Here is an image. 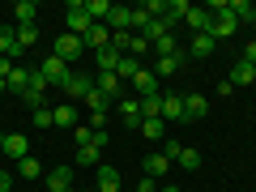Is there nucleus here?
<instances>
[{"label":"nucleus","mask_w":256,"mask_h":192,"mask_svg":"<svg viewBox=\"0 0 256 192\" xmlns=\"http://www.w3.org/2000/svg\"><path fill=\"white\" fill-rule=\"evenodd\" d=\"M235 30H239L235 13H230V4H222V9L214 13V22H210V34H214V43H218V38H230Z\"/></svg>","instance_id":"obj_1"},{"label":"nucleus","mask_w":256,"mask_h":192,"mask_svg":"<svg viewBox=\"0 0 256 192\" xmlns=\"http://www.w3.org/2000/svg\"><path fill=\"white\" fill-rule=\"evenodd\" d=\"M38 73H43V82H47V86H64L73 68H68V64H64L60 56H47V60L38 64Z\"/></svg>","instance_id":"obj_2"},{"label":"nucleus","mask_w":256,"mask_h":192,"mask_svg":"<svg viewBox=\"0 0 256 192\" xmlns=\"http://www.w3.org/2000/svg\"><path fill=\"white\" fill-rule=\"evenodd\" d=\"M64 22H68V34H77V38H82L86 30L94 26V22H90V13H86V0H73V4H68V13H64Z\"/></svg>","instance_id":"obj_3"},{"label":"nucleus","mask_w":256,"mask_h":192,"mask_svg":"<svg viewBox=\"0 0 256 192\" xmlns=\"http://www.w3.org/2000/svg\"><path fill=\"white\" fill-rule=\"evenodd\" d=\"M82 52H86V47H82V38H77V34H68V30H64V34L56 38V52H52V56H60L64 64H73V60H77V56H82Z\"/></svg>","instance_id":"obj_4"},{"label":"nucleus","mask_w":256,"mask_h":192,"mask_svg":"<svg viewBox=\"0 0 256 192\" xmlns=\"http://www.w3.org/2000/svg\"><path fill=\"white\" fill-rule=\"evenodd\" d=\"M73 171L77 166L68 162V166H56V171H47L43 180H47V192H64V188H73Z\"/></svg>","instance_id":"obj_5"},{"label":"nucleus","mask_w":256,"mask_h":192,"mask_svg":"<svg viewBox=\"0 0 256 192\" xmlns=\"http://www.w3.org/2000/svg\"><path fill=\"white\" fill-rule=\"evenodd\" d=\"M102 26H107L111 34L128 30V26H132V9H128V4H111V13H107V22H102Z\"/></svg>","instance_id":"obj_6"},{"label":"nucleus","mask_w":256,"mask_h":192,"mask_svg":"<svg viewBox=\"0 0 256 192\" xmlns=\"http://www.w3.org/2000/svg\"><path fill=\"white\" fill-rule=\"evenodd\" d=\"M60 90L68 94V98H86V94L94 90V77H86V73H68V82H64Z\"/></svg>","instance_id":"obj_7"},{"label":"nucleus","mask_w":256,"mask_h":192,"mask_svg":"<svg viewBox=\"0 0 256 192\" xmlns=\"http://www.w3.org/2000/svg\"><path fill=\"white\" fill-rule=\"evenodd\" d=\"M116 116L124 120L128 128H141V98H120L116 102Z\"/></svg>","instance_id":"obj_8"},{"label":"nucleus","mask_w":256,"mask_h":192,"mask_svg":"<svg viewBox=\"0 0 256 192\" xmlns=\"http://www.w3.org/2000/svg\"><path fill=\"white\" fill-rule=\"evenodd\" d=\"M82 47H94V52H102V47H111V30L102 26V22H94L90 30L82 34Z\"/></svg>","instance_id":"obj_9"},{"label":"nucleus","mask_w":256,"mask_h":192,"mask_svg":"<svg viewBox=\"0 0 256 192\" xmlns=\"http://www.w3.org/2000/svg\"><path fill=\"white\" fill-rule=\"evenodd\" d=\"M184 22L192 26V34H210V22H214V13H210V9H201V4H192Z\"/></svg>","instance_id":"obj_10"},{"label":"nucleus","mask_w":256,"mask_h":192,"mask_svg":"<svg viewBox=\"0 0 256 192\" xmlns=\"http://www.w3.org/2000/svg\"><path fill=\"white\" fill-rule=\"evenodd\" d=\"M30 82H34V68H22V64H18V68H13V77H9L4 86H9V94H18V98H22V94L30 90Z\"/></svg>","instance_id":"obj_11"},{"label":"nucleus","mask_w":256,"mask_h":192,"mask_svg":"<svg viewBox=\"0 0 256 192\" xmlns=\"http://www.w3.org/2000/svg\"><path fill=\"white\" fill-rule=\"evenodd\" d=\"M94 90H102L111 102H120V90H124V82H120L116 73H98V77H94Z\"/></svg>","instance_id":"obj_12"},{"label":"nucleus","mask_w":256,"mask_h":192,"mask_svg":"<svg viewBox=\"0 0 256 192\" xmlns=\"http://www.w3.org/2000/svg\"><path fill=\"white\" fill-rule=\"evenodd\" d=\"M94 188L98 192H120V171L116 166H98L94 171Z\"/></svg>","instance_id":"obj_13"},{"label":"nucleus","mask_w":256,"mask_h":192,"mask_svg":"<svg viewBox=\"0 0 256 192\" xmlns=\"http://www.w3.org/2000/svg\"><path fill=\"white\" fill-rule=\"evenodd\" d=\"M180 64H184V52H175V56H158L154 77H158V82H162V77H175V73H180Z\"/></svg>","instance_id":"obj_14"},{"label":"nucleus","mask_w":256,"mask_h":192,"mask_svg":"<svg viewBox=\"0 0 256 192\" xmlns=\"http://www.w3.org/2000/svg\"><path fill=\"white\" fill-rule=\"evenodd\" d=\"M128 86H132V90H137L141 98H146V94H158V77H154V68H141V73L132 77Z\"/></svg>","instance_id":"obj_15"},{"label":"nucleus","mask_w":256,"mask_h":192,"mask_svg":"<svg viewBox=\"0 0 256 192\" xmlns=\"http://www.w3.org/2000/svg\"><path fill=\"white\" fill-rule=\"evenodd\" d=\"M171 26H175L171 18H154V22H150L146 30H141V38H146V43L154 47V43H158V38H162V34H171Z\"/></svg>","instance_id":"obj_16"},{"label":"nucleus","mask_w":256,"mask_h":192,"mask_svg":"<svg viewBox=\"0 0 256 192\" xmlns=\"http://www.w3.org/2000/svg\"><path fill=\"white\" fill-rule=\"evenodd\" d=\"M52 128H77V107L73 102H60L52 111Z\"/></svg>","instance_id":"obj_17"},{"label":"nucleus","mask_w":256,"mask_h":192,"mask_svg":"<svg viewBox=\"0 0 256 192\" xmlns=\"http://www.w3.org/2000/svg\"><path fill=\"white\" fill-rule=\"evenodd\" d=\"M205 111H210L205 94H184V120H201Z\"/></svg>","instance_id":"obj_18"},{"label":"nucleus","mask_w":256,"mask_h":192,"mask_svg":"<svg viewBox=\"0 0 256 192\" xmlns=\"http://www.w3.org/2000/svg\"><path fill=\"white\" fill-rule=\"evenodd\" d=\"M166 171H171V158H166V154H146V175L166 180Z\"/></svg>","instance_id":"obj_19"},{"label":"nucleus","mask_w":256,"mask_h":192,"mask_svg":"<svg viewBox=\"0 0 256 192\" xmlns=\"http://www.w3.org/2000/svg\"><path fill=\"white\" fill-rule=\"evenodd\" d=\"M226 82H230V86H252V82H256V68L239 60V64H230V77H226Z\"/></svg>","instance_id":"obj_20"},{"label":"nucleus","mask_w":256,"mask_h":192,"mask_svg":"<svg viewBox=\"0 0 256 192\" xmlns=\"http://www.w3.org/2000/svg\"><path fill=\"white\" fill-rule=\"evenodd\" d=\"M26 137H22V132H9V137H4V154H9V158H18V162H22V158H30L26 154Z\"/></svg>","instance_id":"obj_21"},{"label":"nucleus","mask_w":256,"mask_h":192,"mask_svg":"<svg viewBox=\"0 0 256 192\" xmlns=\"http://www.w3.org/2000/svg\"><path fill=\"white\" fill-rule=\"evenodd\" d=\"M137 73H141V60H137V56H120V64H116V77H120V82H132Z\"/></svg>","instance_id":"obj_22"},{"label":"nucleus","mask_w":256,"mask_h":192,"mask_svg":"<svg viewBox=\"0 0 256 192\" xmlns=\"http://www.w3.org/2000/svg\"><path fill=\"white\" fill-rule=\"evenodd\" d=\"M162 120H184V94H162Z\"/></svg>","instance_id":"obj_23"},{"label":"nucleus","mask_w":256,"mask_h":192,"mask_svg":"<svg viewBox=\"0 0 256 192\" xmlns=\"http://www.w3.org/2000/svg\"><path fill=\"white\" fill-rule=\"evenodd\" d=\"M13 18H18L22 26H34V18H38V4H34V0H18V4H13Z\"/></svg>","instance_id":"obj_24"},{"label":"nucleus","mask_w":256,"mask_h":192,"mask_svg":"<svg viewBox=\"0 0 256 192\" xmlns=\"http://www.w3.org/2000/svg\"><path fill=\"white\" fill-rule=\"evenodd\" d=\"M94 60H98V73H116L120 52H116V47H102V52H94Z\"/></svg>","instance_id":"obj_25"},{"label":"nucleus","mask_w":256,"mask_h":192,"mask_svg":"<svg viewBox=\"0 0 256 192\" xmlns=\"http://www.w3.org/2000/svg\"><path fill=\"white\" fill-rule=\"evenodd\" d=\"M162 116V94H146L141 98V120H158Z\"/></svg>","instance_id":"obj_26"},{"label":"nucleus","mask_w":256,"mask_h":192,"mask_svg":"<svg viewBox=\"0 0 256 192\" xmlns=\"http://www.w3.org/2000/svg\"><path fill=\"white\" fill-rule=\"evenodd\" d=\"M214 47H218V43H214V34H192V47H188V52L196 56V60H205Z\"/></svg>","instance_id":"obj_27"},{"label":"nucleus","mask_w":256,"mask_h":192,"mask_svg":"<svg viewBox=\"0 0 256 192\" xmlns=\"http://www.w3.org/2000/svg\"><path fill=\"white\" fill-rule=\"evenodd\" d=\"M18 175H22V180H43V162H38V158H22V162H18Z\"/></svg>","instance_id":"obj_28"},{"label":"nucleus","mask_w":256,"mask_h":192,"mask_svg":"<svg viewBox=\"0 0 256 192\" xmlns=\"http://www.w3.org/2000/svg\"><path fill=\"white\" fill-rule=\"evenodd\" d=\"M137 132H141L146 141H162V116H158V120H141Z\"/></svg>","instance_id":"obj_29"},{"label":"nucleus","mask_w":256,"mask_h":192,"mask_svg":"<svg viewBox=\"0 0 256 192\" xmlns=\"http://www.w3.org/2000/svg\"><path fill=\"white\" fill-rule=\"evenodd\" d=\"M86 13H90V22H107L111 0H86Z\"/></svg>","instance_id":"obj_30"},{"label":"nucleus","mask_w":256,"mask_h":192,"mask_svg":"<svg viewBox=\"0 0 256 192\" xmlns=\"http://www.w3.org/2000/svg\"><path fill=\"white\" fill-rule=\"evenodd\" d=\"M226 4H230V13H235V22H252L256 18V9L248 4V0H226Z\"/></svg>","instance_id":"obj_31"},{"label":"nucleus","mask_w":256,"mask_h":192,"mask_svg":"<svg viewBox=\"0 0 256 192\" xmlns=\"http://www.w3.org/2000/svg\"><path fill=\"white\" fill-rule=\"evenodd\" d=\"M98 154H102V150H94V146L77 150V154H73V166H94V162H98Z\"/></svg>","instance_id":"obj_32"},{"label":"nucleus","mask_w":256,"mask_h":192,"mask_svg":"<svg viewBox=\"0 0 256 192\" xmlns=\"http://www.w3.org/2000/svg\"><path fill=\"white\" fill-rule=\"evenodd\" d=\"M188 9H192L188 0H166V18H171V22H184V18H188Z\"/></svg>","instance_id":"obj_33"},{"label":"nucleus","mask_w":256,"mask_h":192,"mask_svg":"<svg viewBox=\"0 0 256 192\" xmlns=\"http://www.w3.org/2000/svg\"><path fill=\"white\" fill-rule=\"evenodd\" d=\"M175 162H180L184 171H196V166H201V154H196V150H188V146H184V150H180V158H175Z\"/></svg>","instance_id":"obj_34"},{"label":"nucleus","mask_w":256,"mask_h":192,"mask_svg":"<svg viewBox=\"0 0 256 192\" xmlns=\"http://www.w3.org/2000/svg\"><path fill=\"white\" fill-rule=\"evenodd\" d=\"M73 141H77V150L94 146V128H90V124H77V128H73Z\"/></svg>","instance_id":"obj_35"},{"label":"nucleus","mask_w":256,"mask_h":192,"mask_svg":"<svg viewBox=\"0 0 256 192\" xmlns=\"http://www.w3.org/2000/svg\"><path fill=\"white\" fill-rule=\"evenodd\" d=\"M34 38H38L34 26H18V47H22V52H30V47H34Z\"/></svg>","instance_id":"obj_36"},{"label":"nucleus","mask_w":256,"mask_h":192,"mask_svg":"<svg viewBox=\"0 0 256 192\" xmlns=\"http://www.w3.org/2000/svg\"><path fill=\"white\" fill-rule=\"evenodd\" d=\"M22 102H26V111H43L47 102H43V90H26L22 94Z\"/></svg>","instance_id":"obj_37"},{"label":"nucleus","mask_w":256,"mask_h":192,"mask_svg":"<svg viewBox=\"0 0 256 192\" xmlns=\"http://www.w3.org/2000/svg\"><path fill=\"white\" fill-rule=\"evenodd\" d=\"M154 52H158V56H175L180 47H175V38H171V34H162V38L154 43Z\"/></svg>","instance_id":"obj_38"},{"label":"nucleus","mask_w":256,"mask_h":192,"mask_svg":"<svg viewBox=\"0 0 256 192\" xmlns=\"http://www.w3.org/2000/svg\"><path fill=\"white\" fill-rule=\"evenodd\" d=\"M141 9H146L150 18H166V0H146V4H141Z\"/></svg>","instance_id":"obj_39"},{"label":"nucleus","mask_w":256,"mask_h":192,"mask_svg":"<svg viewBox=\"0 0 256 192\" xmlns=\"http://www.w3.org/2000/svg\"><path fill=\"white\" fill-rule=\"evenodd\" d=\"M146 52H150V43H146L141 34H132V43H128V56H137V60H141Z\"/></svg>","instance_id":"obj_40"},{"label":"nucleus","mask_w":256,"mask_h":192,"mask_svg":"<svg viewBox=\"0 0 256 192\" xmlns=\"http://www.w3.org/2000/svg\"><path fill=\"white\" fill-rule=\"evenodd\" d=\"M30 116H34V124H38V128H52V107H43V111H30Z\"/></svg>","instance_id":"obj_41"},{"label":"nucleus","mask_w":256,"mask_h":192,"mask_svg":"<svg viewBox=\"0 0 256 192\" xmlns=\"http://www.w3.org/2000/svg\"><path fill=\"white\" fill-rule=\"evenodd\" d=\"M13 68H18V64H13L9 56H0V82H9V77H13Z\"/></svg>","instance_id":"obj_42"},{"label":"nucleus","mask_w":256,"mask_h":192,"mask_svg":"<svg viewBox=\"0 0 256 192\" xmlns=\"http://www.w3.org/2000/svg\"><path fill=\"white\" fill-rule=\"evenodd\" d=\"M180 150H184V146H180V141H162V154H166V158H171V162H175V158H180Z\"/></svg>","instance_id":"obj_43"},{"label":"nucleus","mask_w":256,"mask_h":192,"mask_svg":"<svg viewBox=\"0 0 256 192\" xmlns=\"http://www.w3.org/2000/svg\"><path fill=\"white\" fill-rule=\"evenodd\" d=\"M158 188H162V184H158V180H154V175H146V180H141V184H137V192H158Z\"/></svg>","instance_id":"obj_44"},{"label":"nucleus","mask_w":256,"mask_h":192,"mask_svg":"<svg viewBox=\"0 0 256 192\" xmlns=\"http://www.w3.org/2000/svg\"><path fill=\"white\" fill-rule=\"evenodd\" d=\"M239 60H244V64H252V68H256V43H248V47H244V56H239Z\"/></svg>","instance_id":"obj_45"},{"label":"nucleus","mask_w":256,"mask_h":192,"mask_svg":"<svg viewBox=\"0 0 256 192\" xmlns=\"http://www.w3.org/2000/svg\"><path fill=\"white\" fill-rule=\"evenodd\" d=\"M94 150H107V128H94Z\"/></svg>","instance_id":"obj_46"},{"label":"nucleus","mask_w":256,"mask_h":192,"mask_svg":"<svg viewBox=\"0 0 256 192\" xmlns=\"http://www.w3.org/2000/svg\"><path fill=\"white\" fill-rule=\"evenodd\" d=\"M9 188H13V175H9V171H0V192H9Z\"/></svg>","instance_id":"obj_47"},{"label":"nucleus","mask_w":256,"mask_h":192,"mask_svg":"<svg viewBox=\"0 0 256 192\" xmlns=\"http://www.w3.org/2000/svg\"><path fill=\"white\" fill-rule=\"evenodd\" d=\"M158 192H180V188H175V184H166V180H162V188H158Z\"/></svg>","instance_id":"obj_48"},{"label":"nucleus","mask_w":256,"mask_h":192,"mask_svg":"<svg viewBox=\"0 0 256 192\" xmlns=\"http://www.w3.org/2000/svg\"><path fill=\"white\" fill-rule=\"evenodd\" d=\"M0 94H9V86H4V82H0Z\"/></svg>","instance_id":"obj_49"},{"label":"nucleus","mask_w":256,"mask_h":192,"mask_svg":"<svg viewBox=\"0 0 256 192\" xmlns=\"http://www.w3.org/2000/svg\"><path fill=\"white\" fill-rule=\"evenodd\" d=\"M64 192H77V188H64Z\"/></svg>","instance_id":"obj_50"},{"label":"nucleus","mask_w":256,"mask_h":192,"mask_svg":"<svg viewBox=\"0 0 256 192\" xmlns=\"http://www.w3.org/2000/svg\"><path fill=\"white\" fill-rule=\"evenodd\" d=\"M252 26H256V18H252Z\"/></svg>","instance_id":"obj_51"}]
</instances>
